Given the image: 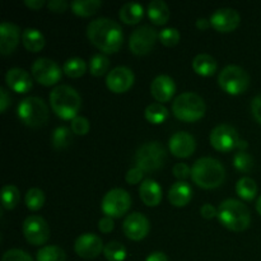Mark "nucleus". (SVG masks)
Instances as JSON below:
<instances>
[{"label": "nucleus", "mask_w": 261, "mask_h": 261, "mask_svg": "<svg viewBox=\"0 0 261 261\" xmlns=\"http://www.w3.org/2000/svg\"><path fill=\"white\" fill-rule=\"evenodd\" d=\"M132 205L130 194L124 189H112L105 194L102 199V212L111 218H120L124 216Z\"/></svg>", "instance_id": "9"}, {"label": "nucleus", "mask_w": 261, "mask_h": 261, "mask_svg": "<svg viewBox=\"0 0 261 261\" xmlns=\"http://www.w3.org/2000/svg\"><path fill=\"white\" fill-rule=\"evenodd\" d=\"M171 153L178 158L190 157L196 148L195 139L186 132H178L170 138L168 142Z\"/></svg>", "instance_id": "18"}, {"label": "nucleus", "mask_w": 261, "mask_h": 261, "mask_svg": "<svg viewBox=\"0 0 261 261\" xmlns=\"http://www.w3.org/2000/svg\"><path fill=\"white\" fill-rule=\"evenodd\" d=\"M205 102L194 92H185L175 98L172 103L173 115L181 121L193 122L200 120L205 114Z\"/></svg>", "instance_id": "5"}, {"label": "nucleus", "mask_w": 261, "mask_h": 261, "mask_svg": "<svg viewBox=\"0 0 261 261\" xmlns=\"http://www.w3.org/2000/svg\"><path fill=\"white\" fill-rule=\"evenodd\" d=\"M71 132L76 135H86L89 132V121L83 116H76L71 120Z\"/></svg>", "instance_id": "41"}, {"label": "nucleus", "mask_w": 261, "mask_h": 261, "mask_svg": "<svg viewBox=\"0 0 261 261\" xmlns=\"http://www.w3.org/2000/svg\"><path fill=\"white\" fill-rule=\"evenodd\" d=\"M211 25H212L211 20H208L206 18H199V19L196 20V27H198L199 30H201V31L208 30Z\"/></svg>", "instance_id": "51"}, {"label": "nucleus", "mask_w": 261, "mask_h": 261, "mask_svg": "<svg viewBox=\"0 0 261 261\" xmlns=\"http://www.w3.org/2000/svg\"><path fill=\"white\" fill-rule=\"evenodd\" d=\"M122 231L127 239L133 241H140L149 233V221L144 214L133 212L125 218L122 223Z\"/></svg>", "instance_id": "14"}, {"label": "nucleus", "mask_w": 261, "mask_h": 261, "mask_svg": "<svg viewBox=\"0 0 261 261\" xmlns=\"http://www.w3.org/2000/svg\"><path fill=\"white\" fill-rule=\"evenodd\" d=\"M103 255L109 261H124L126 259V249L119 241H111L105 245Z\"/></svg>", "instance_id": "35"}, {"label": "nucleus", "mask_w": 261, "mask_h": 261, "mask_svg": "<svg viewBox=\"0 0 261 261\" xmlns=\"http://www.w3.org/2000/svg\"><path fill=\"white\" fill-rule=\"evenodd\" d=\"M102 239L94 233H84L75 240L74 250L83 259H94L103 251Z\"/></svg>", "instance_id": "17"}, {"label": "nucleus", "mask_w": 261, "mask_h": 261, "mask_svg": "<svg viewBox=\"0 0 261 261\" xmlns=\"http://www.w3.org/2000/svg\"><path fill=\"white\" fill-rule=\"evenodd\" d=\"M143 175H144V172H143L139 167H137V166H135V167L130 168V170L127 171L125 178H126L127 184H130V185H135V184H138L142 181Z\"/></svg>", "instance_id": "42"}, {"label": "nucleus", "mask_w": 261, "mask_h": 261, "mask_svg": "<svg viewBox=\"0 0 261 261\" xmlns=\"http://www.w3.org/2000/svg\"><path fill=\"white\" fill-rule=\"evenodd\" d=\"M68 7L69 4L65 0H50V2H47V8L51 12L64 13L68 9Z\"/></svg>", "instance_id": "44"}, {"label": "nucleus", "mask_w": 261, "mask_h": 261, "mask_svg": "<svg viewBox=\"0 0 261 261\" xmlns=\"http://www.w3.org/2000/svg\"><path fill=\"white\" fill-rule=\"evenodd\" d=\"M145 119L150 122V124H162L166 119L168 117V110L163 106L160 102L149 105L144 111Z\"/></svg>", "instance_id": "32"}, {"label": "nucleus", "mask_w": 261, "mask_h": 261, "mask_svg": "<svg viewBox=\"0 0 261 261\" xmlns=\"http://www.w3.org/2000/svg\"><path fill=\"white\" fill-rule=\"evenodd\" d=\"M24 4L27 5L28 8H31V9L37 10L45 5V2H43V0H24Z\"/></svg>", "instance_id": "50"}, {"label": "nucleus", "mask_w": 261, "mask_h": 261, "mask_svg": "<svg viewBox=\"0 0 261 261\" xmlns=\"http://www.w3.org/2000/svg\"><path fill=\"white\" fill-rule=\"evenodd\" d=\"M25 205L30 211H38L45 204V194L41 189L37 188H32L27 191L25 194Z\"/></svg>", "instance_id": "37"}, {"label": "nucleus", "mask_w": 261, "mask_h": 261, "mask_svg": "<svg viewBox=\"0 0 261 261\" xmlns=\"http://www.w3.org/2000/svg\"><path fill=\"white\" fill-rule=\"evenodd\" d=\"M236 193L244 200H252L257 194V185L251 177H242L236 184Z\"/></svg>", "instance_id": "30"}, {"label": "nucleus", "mask_w": 261, "mask_h": 261, "mask_svg": "<svg viewBox=\"0 0 261 261\" xmlns=\"http://www.w3.org/2000/svg\"><path fill=\"white\" fill-rule=\"evenodd\" d=\"M87 70V64L81 58H70L64 63L63 71L70 78H79Z\"/></svg>", "instance_id": "33"}, {"label": "nucleus", "mask_w": 261, "mask_h": 261, "mask_svg": "<svg viewBox=\"0 0 261 261\" xmlns=\"http://www.w3.org/2000/svg\"><path fill=\"white\" fill-rule=\"evenodd\" d=\"M240 137L237 130L228 124H221L211 133V144L219 152H229L237 147Z\"/></svg>", "instance_id": "13"}, {"label": "nucleus", "mask_w": 261, "mask_h": 261, "mask_svg": "<svg viewBox=\"0 0 261 261\" xmlns=\"http://www.w3.org/2000/svg\"><path fill=\"white\" fill-rule=\"evenodd\" d=\"M22 42L31 53H38L45 46V37L37 28H25L22 32Z\"/></svg>", "instance_id": "25"}, {"label": "nucleus", "mask_w": 261, "mask_h": 261, "mask_svg": "<svg viewBox=\"0 0 261 261\" xmlns=\"http://www.w3.org/2000/svg\"><path fill=\"white\" fill-rule=\"evenodd\" d=\"M73 143V133L69 127L59 126L54 130L51 144L55 149H64Z\"/></svg>", "instance_id": "29"}, {"label": "nucleus", "mask_w": 261, "mask_h": 261, "mask_svg": "<svg viewBox=\"0 0 261 261\" xmlns=\"http://www.w3.org/2000/svg\"><path fill=\"white\" fill-rule=\"evenodd\" d=\"M254 158L246 152H237L233 157V166L240 172H250L254 168Z\"/></svg>", "instance_id": "38"}, {"label": "nucleus", "mask_w": 261, "mask_h": 261, "mask_svg": "<svg viewBox=\"0 0 261 261\" xmlns=\"http://www.w3.org/2000/svg\"><path fill=\"white\" fill-rule=\"evenodd\" d=\"M194 71L203 76L213 75L217 70V61L208 54H199L193 60Z\"/></svg>", "instance_id": "27"}, {"label": "nucleus", "mask_w": 261, "mask_h": 261, "mask_svg": "<svg viewBox=\"0 0 261 261\" xmlns=\"http://www.w3.org/2000/svg\"><path fill=\"white\" fill-rule=\"evenodd\" d=\"M209 20L212 27L218 32H232L239 27L241 17L233 8H219L212 14Z\"/></svg>", "instance_id": "16"}, {"label": "nucleus", "mask_w": 261, "mask_h": 261, "mask_svg": "<svg viewBox=\"0 0 261 261\" xmlns=\"http://www.w3.org/2000/svg\"><path fill=\"white\" fill-rule=\"evenodd\" d=\"M158 38H160V41L162 42V45L172 47V46L177 45L178 41H180V32L173 27L163 28L160 32Z\"/></svg>", "instance_id": "39"}, {"label": "nucleus", "mask_w": 261, "mask_h": 261, "mask_svg": "<svg viewBox=\"0 0 261 261\" xmlns=\"http://www.w3.org/2000/svg\"><path fill=\"white\" fill-rule=\"evenodd\" d=\"M20 31L17 24L4 20L0 24V53L3 55H9L19 43Z\"/></svg>", "instance_id": "19"}, {"label": "nucleus", "mask_w": 261, "mask_h": 261, "mask_svg": "<svg viewBox=\"0 0 261 261\" xmlns=\"http://www.w3.org/2000/svg\"><path fill=\"white\" fill-rule=\"evenodd\" d=\"M172 172L175 175V177L180 178V180H185L189 176H191V170L188 165L185 163H177V165L173 166Z\"/></svg>", "instance_id": "43"}, {"label": "nucleus", "mask_w": 261, "mask_h": 261, "mask_svg": "<svg viewBox=\"0 0 261 261\" xmlns=\"http://www.w3.org/2000/svg\"><path fill=\"white\" fill-rule=\"evenodd\" d=\"M256 211H257V213L261 216V196L257 199V201H256Z\"/></svg>", "instance_id": "53"}, {"label": "nucleus", "mask_w": 261, "mask_h": 261, "mask_svg": "<svg viewBox=\"0 0 261 261\" xmlns=\"http://www.w3.org/2000/svg\"><path fill=\"white\" fill-rule=\"evenodd\" d=\"M101 7V0H74L71 3V10L76 15H82V17H89L94 14Z\"/></svg>", "instance_id": "28"}, {"label": "nucleus", "mask_w": 261, "mask_h": 261, "mask_svg": "<svg viewBox=\"0 0 261 261\" xmlns=\"http://www.w3.org/2000/svg\"><path fill=\"white\" fill-rule=\"evenodd\" d=\"M191 178L203 189L218 188L226 178V171L218 160L212 157L199 158L191 168Z\"/></svg>", "instance_id": "2"}, {"label": "nucleus", "mask_w": 261, "mask_h": 261, "mask_svg": "<svg viewBox=\"0 0 261 261\" xmlns=\"http://www.w3.org/2000/svg\"><path fill=\"white\" fill-rule=\"evenodd\" d=\"M144 15V8L139 3H126L121 7L119 13L120 19L126 24H137Z\"/></svg>", "instance_id": "26"}, {"label": "nucleus", "mask_w": 261, "mask_h": 261, "mask_svg": "<svg viewBox=\"0 0 261 261\" xmlns=\"http://www.w3.org/2000/svg\"><path fill=\"white\" fill-rule=\"evenodd\" d=\"M89 41L106 54L116 53L124 42V33L119 23L110 18H97L87 27Z\"/></svg>", "instance_id": "1"}, {"label": "nucleus", "mask_w": 261, "mask_h": 261, "mask_svg": "<svg viewBox=\"0 0 261 261\" xmlns=\"http://www.w3.org/2000/svg\"><path fill=\"white\" fill-rule=\"evenodd\" d=\"M10 101H12V98H10L8 91L4 87H2V88H0V111L5 112V110H7L8 106L10 105Z\"/></svg>", "instance_id": "47"}, {"label": "nucleus", "mask_w": 261, "mask_h": 261, "mask_svg": "<svg viewBox=\"0 0 261 261\" xmlns=\"http://www.w3.org/2000/svg\"><path fill=\"white\" fill-rule=\"evenodd\" d=\"M36 257H37V261H66L65 251L55 245L41 247Z\"/></svg>", "instance_id": "31"}, {"label": "nucleus", "mask_w": 261, "mask_h": 261, "mask_svg": "<svg viewBox=\"0 0 261 261\" xmlns=\"http://www.w3.org/2000/svg\"><path fill=\"white\" fill-rule=\"evenodd\" d=\"M23 234L31 245L40 246L47 242L50 237V227L40 216H30L23 222Z\"/></svg>", "instance_id": "11"}, {"label": "nucleus", "mask_w": 261, "mask_h": 261, "mask_svg": "<svg viewBox=\"0 0 261 261\" xmlns=\"http://www.w3.org/2000/svg\"><path fill=\"white\" fill-rule=\"evenodd\" d=\"M18 117L31 127H40L47 122L48 107L40 97H25L17 107Z\"/></svg>", "instance_id": "6"}, {"label": "nucleus", "mask_w": 261, "mask_h": 261, "mask_svg": "<svg viewBox=\"0 0 261 261\" xmlns=\"http://www.w3.org/2000/svg\"><path fill=\"white\" fill-rule=\"evenodd\" d=\"M19 190L14 185H4L2 189V205L4 209H14L19 203Z\"/></svg>", "instance_id": "34"}, {"label": "nucleus", "mask_w": 261, "mask_h": 261, "mask_svg": "<svg viewBox=\"0 0 261 261\" xmlns=\"http://www.w3.org/2000/svg\"><path fill=\"white\" fill-rule=\"evenodd\" d=\"M217 217L226 228L234 232L245 231L251 223V214L249 208L242 201L236 199H227L222 201L218 206Z\"/></svg>", "instance_id": "4"}, {"label": "nucleus", "mask_w": 261, "mask_h": 261, "mask_svg": "<svg viewBox=\"0 0 261 261\" xmlns=\"http://www.w3.org/2000/svg\"><path fill=\"white\" fill-rule=\"evenodd\" d=\"M148 17L154 24L162 25L170 19V9L163 0H153L148 4Z\"/></svg>", "instance_id": "24"}, {"label": "nucleus", "mask_w": 261, "mask_h": 261, "mask_svg": "<svg viewBox=\"0 0 261 261\" xmlns=\"http://www.w3.org/2000/svg\"><path fill=\"white\" fill-rule=\"evenodd\" d=\"M140 199L148 206H157L162 200V189L157 181L147 178L140 184Z\"/></svg>", "instance_id": "22"}, {"label": "nucleus", "mask_w": 261, "mask_h": 261, "mask_svg": "<svg viewBox=\"0 0 261 261\" xmlns=\"http://www.w3.org/2000/svg\"><path fill=\"white\" fill-rule=\"evenodd\" d=\"M237 149H239V152H245V149L247 148V142L246 140H241L240 139V142L237 143Z\"/></svg>", "instance_id": "52"}, {"label": "nucleus", "mask_w": 261, "mask_h": 261, "mask_svg": "<svg viewBox=\"0 0 261 261\" xmlns=\"http://www.w3.org/2000/svg\"><path fill=\"white\" fill-rule=\"evenodd\" d=\"M32 75L40 84L53 86L61 79V68L51 59L40 58L33 63Z\"/></svg>", "instance_id": "12"}, {"label": "nucleus", "mask_w": 261, "mask_h": 261, "mask_svg": "<svg viewBox=\"0 0 261 261\" xmlns=\"http://www.w3.org/2000/svg\"><path fill=\"white\" fill-rule=\"evenodd\" d=\"M193 198V189L185 181H177L168 191V200L175 206H185Z\"/></svg>", "instance_id": "23"}, {"label": "nucleus", "mask_w": 261, "mask_h": 261, "mask_svg": "<svg viewBox=\"0 0 261 261\" xmlns=\"http://www.w3.org/2000/svg\"><path fill=\"white\" fill-rule=\"evenodd\" d=\"M176 92V84L171 76L158 75L150 84V93L158 102H167L173 97Z\"/></svg>", "instance_id": "20"}, {"label": "nucleus", "mask_w": 261, "mask_h": 261, "mask_svg": "<svg viewBox=\"0 0 261 261\" xmlns=\"http://www.w3.org/2000/svg\"><path fill=\"white\" fill-rule=\"evenodd\" d=\"M160 33L152 25H140L130 35L129 48L135 55H145L154 47Z\"/></svg>", "instance_id": "10"}, {"label": "nucleus", "mask_w": 261, "mask_h": 261, "mask_svg": "<svg viewBox=\"0 0 261 261\" xmlns=\"http://www.w3.org/2000/svg\"><path fill=\"white\" fill-rule=\"evenodd\" d=\"M115 223L112 221L111 217H103L98 221V229L102 232V233H110V232L114 229Z\"/></svg>", "instance_id": "45"}, {"label": "nucleus", "mask_w": 261, "mask_h": 261, "mask_svg": "<svg viewBox=\"0 0 261 261\" xmlns=\"http://www.w3.org/2000/svg\"><path fill=\"white\" fill-rule=\"evenodd\" d=\"M217 213H218V211H217L212 204H204V205H201L200 214L204 217V218L211 219L213 218V217H216Z\"/></svg>", "instance_id": "48"}, {"label": "nucleus", "mask_w": 261, "mask_h": 261, "mask_svg": "<svg viewBox=\"0 0 261 261\" xmlns=\"http://www.w3.org/2000/svg\"><path fill=\"white\" fill-rule=\"evenodd\" d=\"M218 83L223 91L229 94H241L249 88L250 75L239 65H228L222 69L218 75Z\"/></svg>", "instance_id": "8"}, {"label": "nucleus", "mask_w": 261, "mask_h": 261, "mask_svg": "<svg viewBox=\"0 0 261 261\" xmlns=\"http://www.w3.org/2000/svg\"><path fill=\"white\" fill-rule=\"evenodd\" d=\"M145 261H168V259L167 256H166V254H163V252L161 251H155L152 252V254L145 259Z\"/></svg>", "instance_id": "49"}, {"label": "nucleus", "mask_w": 261, "mask_h": 261, "mask_svg": "<svg viewBox=\"0 0 261 261\" xmlns=\"http://www.w3.org/2000/svg\"><path fill=\"white\" fill-rule=\"evenodd\" d=\"M251 111L256 121L261 124V93L257 94L251 102Z\"/></svg>", "instance_id": "46"}, {"label": "nucleus", "mask_w": 261, "mask_h": 261, "mask_svg": "<svg viewBox=\"0 0 261 261\" xmlns=\"http://www.w3.org/2000/svg\"><path fill=\"white\" fill-rule=\"evenodd\" d=\"M5 82L8 87L17 93H27L33 86L30 73L22 68L9 69L5 75Z\"/></svg>", "instance_id": "21"}, {"label": "nucleus", "mask_w": 261, "mask_h": 261, "mask_svg": "<svg viewBox=\"0 0 261 261\" xmlns=\"http://www.w3.org/2000/svg\"><path fill=\"white\" fill-rule=\"evenodd\" d=\"M110 59L103 54H96L89 60V71L92 75L101 76L109 70Z\"/></svg>", "instance_id": "36"}, {"label": "nucleus", "mask_w": 261, "mask_h": 261, "mask_svg": "<svg viewBox=\"0 0 261 261\" xmlns=\"http://www.w3.org/2000/svg\"><path fill=\"white\" fill-rule=\"evenodd\" d=\"M50 103L51 109L59 117L64 120H73L81 110L82 98L73 87L60 84L51 91Z\"/></svg>", "instance_id": "3"}, {"label": "nucleus", "mask_w": 261, "mask_h": 261, "mask_svg": "<svg viewBox=\"0 0 261 261\" xmlns=\"http://www.w3.org/2000/svg\"><path fill=\"white\" fill-rule=\"evenodd\" d=\"M134 73L127 66H116L112 69L106 78V84L110 91L115 93H124L134 84Z\"/></svg>", "instance_id": "15"}, {"label": "nucleus", "mask_w": 261, "mask_h": 261, "mask_svg": "<svg viewBox=\"0 0 261 261\" xmlns=\"http://www.w3.org/2000/svg\"><path fill=\"white\" fill-rule=\"evenodd\" d=\"M166 157V149L160 142H148L138 148L135 163L143 172H152L165 165Z\"/></svg>", "instance_id": "7"}, {"label": "nucleus", "mask_w": 261, "mask_h": 261, "mask_svg": "<svg viewBox=\"0 0 261 261\" xmlns=\"http://www.w3.org/2000/svg\"><path fill=\"white\" fill-rule=\"evenodd\" d=\"M2 261H33L30 254L19 249H12L8 250L4 255H3Z\"/></svg>", "instance_id": "40"}]
</instances>
